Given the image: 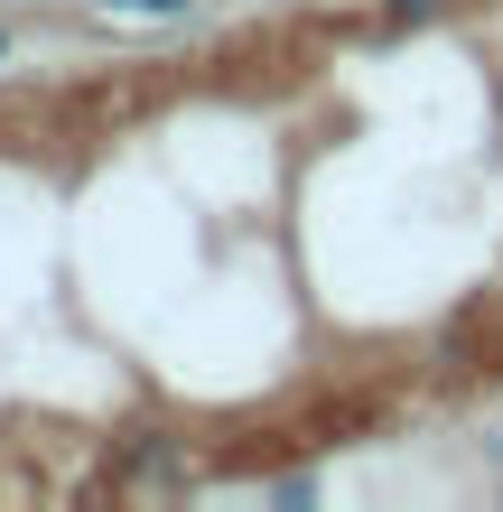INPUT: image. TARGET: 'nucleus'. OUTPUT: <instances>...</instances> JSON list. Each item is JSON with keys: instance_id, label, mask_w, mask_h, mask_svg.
<instances>
[{"instance_id": "nucleus-1", "label": "nucleus", "mask_w": 503, "mask_h": 512, "mask_svg": "<svg viewBox=\"0 0 503 512\" xmlns=\"http://www.w3.org/2000/svg\"><path fill=\"white\" fill-rule=\"evenodd\" d=\"M103 19H196V0H94Z\"/></svg>"}, {"instance_id": "nucleus-2", "label": "nucleus", "mask_w": 503, "mask_h": 512, "mask_svg": "<svg viewBox=\"0 0 503 512\" xmlns=\"http://www.w3.org/2000/svg\"><path fill=\"white\" fill-rule=\"evenodd\" d=\"M448 0H382V28H420V19H438Z\"/></svg>"}, {"instance_id": "nucleus-3", "label": "nucleus", "mask_w": 503, "mask_h": 512, "mask_svg": "<svg viewBox=\"0 0 503 512\" xmlns=\"http://www.w3.org/2000/svg\"><path fill=\"white\" fill-rule=\"evenodd\" d=\"M0 56H10V28H0Z\"/></svg>"}, {"instance_id": "nucleus-4", "label": "nucleus", "mask_w": 503, "mask_h": 512, "mask_svg": "<svg viewBox=\"0 0 503 512\" xmlns=\"http://www.w3.org/2000/svg\"><path fill=\"white\" fill-rule=\"evenodd\" d=\"M494 466H503V438H494Z\"/></svg>"}]
</instances>
